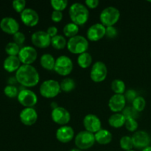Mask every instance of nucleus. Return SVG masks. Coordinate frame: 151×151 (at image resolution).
Masks as SVG:
<instances>
[{"label": "nucleus", "mask_w": 151, "mask_h": 151, "mask_svg": "<svg viewBox=\"0 0 151 151\" xmlns=\"http://www.w3.org/2000/svg\"><path fill=\"white\" fill-rule=\"evenodd\" d=\"M16 79L23 86L33 87L39 83L40 75L33 66L22 64L16 72Z\"/></svg>", "instance_id": "nucleus-1"}, {"label": "nucleus", "mask_w": 151, "mask_h": 151, "mask_svg": "<svg viewBox=\"0 0 151 151\" xmlns=\"http://www.w3.org/2000/svg\"><path fill=\"white\" fill-rule=\"evenodd\" d=\"M69 14L72 22L78 26L85 24L88 22L89 17V11L88 7L80 2L73 3L70 6Z\"/></svg>", "instance_id": "nucleus-2"}, {"label": "nucleus", "mask_w": 151, "mask_h": 151, "mask_svg": "<svg viewBox=\"0 0 151 151\" xmlns=\"http://www.w3.org/2000/svg\"><path fill=\"white\" fill-rule=\"evenodd\" d=\"M88 41L86 38L82 35H76L75 37L69 38L67 41L68 50L71 53L75 55H81L82 53L86 52L88 48Z\"/></svg>", "instance_id": "nucleus-3"}, {"label": "nucleus", "mask_w": 151, "mask_h": 151, "mask_svg": "<svg viewBox=\"0 0 151 151\" xmlns=\"http://www.w3.org/2000/svg\"><path fill=\"white\" fill-rule=\"evenodd\" d=\"M120 18V12L116 7L109 6L101 11L100 14V20L106 27L114 26Z\"/></svg>", "instance_id": "nucleus-4"}, {"label": "nucleus", "mask_w": 151, "mask_h": 151, "mask_svg": "<svg viewBox=\"0 0 151 151\" xmlns=\"http://www.w3.org/2000/svg\"><path fill=\"white\" fill-rule=\"evenodd\" d=\"M60 83L55 80H47L42 82L39 88V92L42 97L52 99L57 97L60 92Z\"/></svg>", "instance_id": "nucleus-5"}, {"label": "nucleus", "mask_w": 151, "mask_h": 151, "mask_svg": "<svg viewBox=\"0 0 151 151\" xmlns=\"http://www.w3.org/2000/svg\"><path fill=\"white\" fill-rule=\"evenodd\" d=\"M96 142L94 134L87 131L78 133L75 138V144L80 150H87L92 147Z\"/></svg>", "instance_id": "nucleus-6"}, {"label": "nucleus", "mask_w": 151, "mask_h": 151, "mask_svg": "<svg viewBox=\"0 0 151 151\" xmlns=\"http://www.w3.org/2000/svg\"><path fill=\"white\" fill-rule=\"evenodd\" d=\"M73 62L66 55H60L55 60L54 70L59 75L67 76L73 70Z\"/></svg>", "instance_id": "nucleus-7"}, {"label": "nucleus", "mask_w": 151, "mask_h": 151, "mask_svg": "<svg viewBox=\"0 0 151 151\" xmlns=\"http://www.w3.org/2000/svg\"><path fill=\"white\" fill-rule=\"evenodd\" d=\"M19 103L24 108H33L38 103V97L33 91L27 88H23L17 96Z\"/></svg>", "instance_id": "nucleus-8"}, {"label": "nucleus", "mask_w": 151, "mask_h": 151, "mask_svg": "<svg viewBox=\"0 0 151 151\" xmlns=\"http://www.w3.org/2000/svg\"><path fill=\"white\" fill-rule=\"evenodd\" d=\"M108 75L106 65L102 61H97L91 66L90 78L95 83H101L106 80Z\"/></svg>", "instance_id": "nucleus-9"}, {"label": "nucleus", "mask_w": 151, "mask_h": 151, "mask_svg": "<svg viewBox=\"0 0 151 151\" xmlns=\"http://www.w3.org/2000/svg\"><path fill=\"white\" fill-rule=\"evenodd\" d=\"M21 63L24 65H31L36 60L38 53L35 47L32 46H24L22 47L18 55Z\"/></svg>", "instance_id": "nucleus-10"}, {"label": "nucleus", "mask_w": 151, "mask_h": 151, "mask_svg": "<svg viewBox=\"0 0 151 151\" xmlns=\"http://www.w3.org/2000/svg\"><path fill=\"white\" fill-rule=\"evenodd\" d=\"M52 38L47 31L38 30L31 35V41L35 47L40 49H45L51 45Z\"/></svg>", "instance_id": "nucleus-11"}, {"label": "nucleus", "mask_w": 151, "mask_h": 151, "mask_svg": "<svg viewBox=\"0 0 151 151\" xmlns=\"http://www.w3.org/2000/svg\"><path fill=\"white\" fill-rule=\"evenodd\" d=\"M51 118L55 123L63 126L67 125V124L70 122L71 115L66 109L58 106L52 111Z\"/></svg>", "instance_id": "nucleus-12"}, {"label": "nucleus", "mask_w": 151, "mask_h": 151, "mask_svg": "<svg viewBox=\"0 0 151 151\" xmlns=\"http://www.w3.org/2000/svg\"><path fill=\"white\" fill-rule=\"evenodd\" d=\"M83 123L86 131L91 134H96L102 129V123L100 118L92 114L86 115L83 118Z\"/></svg>", "instance_id": "nucleus-13"}, {"label": "nucleus", "mask_w": 151, "mask_h": 151, "mask_svg": "<svg viewBox=\"0 0 151 151\" xmlns=\"http://www.w3.org/2000/svg\"><path fill=\"white\" fill-rule=\"evenodd\" d=\"M133 143L135 148L144 149L145 147L150 146L151 138L148 133L145 131H137L133 134Z\"/></svg>", "instance_id": "nucleus-14"}, {"label": "nucleus", "mask_w": 151, "mask_h": 151, "mask_svg": "<svg viewBox=\"0 0 151 151\" xmlns=\"http://www.w3.org/2000/svg\"><path fill=\"white\" fill-rule=\"evenodd\" d=\"M21 20L24 25L27 27L36 26L39 22V15L32 8H25L20 13Z\"/></svg>", "instance_id": "nucleus-15"}, {"label": "nucleus", "mask_w": 151, "mask_h": 151, "mask_svg": "<svg viewBox=\"0 0 151 151\" xmlns=\"http://www.w3.org/2000/svg\"><path fill=\"white\" fill-rule=\"evenodd\" d=\"M88 40L91 41H98L106 36V27L101 23H96L89 27L86 32Z\"/></svg>", "instance_id": "nucleus-16"}, {"label": "nucleus", "mask_w": 151, "mask_h": 151, "mask_svg": "<svg viewBox=\"0 0 151 151\" xmlns=\"http://www.w3.org/2000/svg\"><path fill=\"white\" fill-rule=\"evenodd\" d=\"M21 122L27 126L33 125L38 119V114L33 108H24L19 114Z\"/></svg>", "instance_id": "nucleus-17"}, {"label": "nucleus", "mask_w": 151, "mask_h": 151, "mask_svg": "<svg viewBox=\"0 0 151 151\" xmlns=\"http://www.w3.org/2000/svg\"><path fill=\"white\" fill-rule=\"evenodd\" d=\"M126 100L124 94H114L109 100V108L112 112L119 113L125 108Z\"/></svg>", "instance_id": "nucleus-18"}, {"label": "nucleus", "mask_w": 151, "mask_h": 151, "mask_svg": "<svg viewBox=\"0 0 151 151\" xmlns=\"http://www.w3.org/2000/svg\"><path fill=\"white\" fill-rule=\"evenodd\" d=\"M55 137L60 142L68 143L73 139L75 137V131L71 126L63 125L57 129Z\"/></svg>", "instance_id": "nucleus-19"}, {"label": "nucleus", "mask_w": 151, "mask_h": 151, "mask_svg": "<svg viewBox=\"0 0 151 151\" xmlns=\"http://www.w3.org/2000/svg\"><path fill=\"white\" fill-rule=\"evenodd\" d=\"M0 28L8 34L14 35L19 30V24L14 18L4 17L0 22Z\"/></svg>", "instance_id": "nucleus-20"}, {"label": "nucleus", "mask_w": 151, "mask_h": 151, "mask_svg": "<svg viewBox=\"0 0 151 151\" xmlns=\"http://www.w3.org/2000/svg\"><path fill=\"white\" fill-rule=\"evenodd\" d=\"M21 66V61L18 56H7L3 63V67L8 72H16Z\"/></svg>", "instance_id": "nucleus-21"}, {"label": "nucleus", "mask_w": 151, "mask_h": 151, "mask_svg": "<svg viewBox=\"0 0 151 151\" xmlns=\"http://www.w3.org/2000/svg\"><path fill=\"white\" fill-rule=\"evenodd\" d=\"M95 141L100 145H108L112 141V134L106 129H101L94 134Z\"/></svg>", "instance_id": "nucleus-22"}, {"label": "nucleus", "mask_w": 151, "mask_h": 151, "mask_svg": "<svg viewBox=\"0 0 151 151\" xmlns=\"http://www.w3.org/2000/svg\"><path fill=\"white\" fill-rule=\"evenodd\" d=\"M108 122L112 128H119L125 125L126 119L122 113H114L109 116Z\"/></svg>", "instance_id": "nucleus-23"}, {"label": "nucleus", "mask_w": 151, "mask_h": 151, "mask_svg": "<svg viewBox=\"0 0 151 151\" xmlns=\"http://www.w3.org/2000/svg\"><path fill=\"white\" fill-rule=\"evenodd\" d=\"M55 60L56 59H55V58L51 54L45 53L41 55L40 58V63L41 66L46 70H54Z\"/></svg>", "instance_id": "nucleus-24"}, {"label": "nucleus", "mask_w": 151, "mask_h": 151, "mask_svg": "<svg viewBox=\"0 0 151 151\" xmlns=\"http://www.w3.org/2000/svg\"><path fill=\"white\" fill-rule=\"evenodd\" d=\"M78 66L82 69H87L89 67L92 63V56L88 52H84L82 54L79 55L78 57Z\"/></svg>", "instance_id": "nucleus-25"}, {"label": "nucleus", "mask_w": 151, "mask_h": 151, "mask_svg": "<svg viewBox=\"0 0 151 151\" xmlns=\"http://www.w3.org/2000/svg\"><path fill=\"white\" fill-rule=\"evenodd\" d=\"M79 32V26L74 24L73 22H69L67 23L63 29V32L66 37L71 38L72 37H75L78 35Z\"/></svg>", "instance_id": "nucleus-26"}, {"label": "nucleus", "mask_w": 151, "mask_h": 151, "mask_svg": "<svg viewBox=\"0 0 151 151\" xmlns=\"http://www.w3.org/2000/svg\"><path fill=\"white\" fill-rule=\"evenodd\" d=\"M51 45L55 50H63L67 46V41L62 35H57L52 38Z\"/></svg>", "instance_id": "nucleus-27"}, {"label": "nucleus", "mask_w": 151, "mask_h": 151, "mask_svg": "<svg viewBox=\"0 0 151 151\" xmlns=\"http://www.w3.org/2000/svg\"><path fill=\"white\" fill-rule=\"evenodd\" d=\"M111 88L114 94H123L126 91L125 82L120 79L114 80L111 84Z\"/></svg>", "instance_id": "nucleus-28"}, {"label": "nucleus", "mask_w": 151, "mask_h": 151, "mask_svg": "<svg viewBox=\"0 0 151 151\" xmlns=\"http://www.w3.org/2000/svg\"><path fill=\"white\" fill-rule=\"evenodd\" d=\"M60 89L62 91L64 92H70L75 89L76 86L75 81L72 78H63L60 83Z\"/></svg>", "instance_id": "nucleus-29"}, {"label": "nucleus", "mask_w": 151, "mask_h": 151, "mask_svg": "<svg viewBox=\"0 0 151 151\" xmlns=\"http://www.w3.org/2000/svg\"><path fill=\"white\" fill-rule=\"evenodd\" d=\"M119 145H120L121 148L125 151L133 150L134 146L132 137H129V136H123L122 137H121L120 140H119Z\"/></svg>", "instance_id": "nucleus-30"}, {"label": "nucleus", "mask_w": 151, "mask_h": 151, "mask_svg": "<svg viewBox=\"0 0 151 151\" xmlns=\"http://www.w3.org/2000/svg\"><path fill=\"white\" fill-rule=\"evenodd\" d=\"M20 50V46L18 45L14 41L7 43L5 46V52L8 56H18Z\"/></svg>", "instance_id": "nucleus-31"}, {"label": "nucleus", "mask_w": 151, "mask_h": 151, "mask_svg": "<svg viewBox=\"0 0 151 151\" xmlns=\"http://www.w3.org/2000/svg\"><path fill=\"white\" fill-rule=\"evenodd\" d=\"M122 114L124 115L125 119H136L139 116V112L133 106H125V109L122 111Z\"/></svg>", "instance_id": "nucleus-32"}, {"label": "nucleus", "mask_w": 151, "mask_h": 151, "mask_svg": "<svg viewBox=\"0 0 151 151\" xmlns=\"http://www.w3.org/2000/svg\"><path fill=\"white\" fill-rule=\"evenodd\" d=\"M132 106L138 112H142L146 106V100L142 96H138L132 103Z\"/></svg>", "instance_id": "nucleus-33"}, {"label": "nucleus", "mask_w": 151, "mask_h": 151, "mask_svg": "<svg viewBox=\"0 0 151 151\" xmlns=\"http://www.w3.org/2000/svg\"><path fill=\"white\" fill-rule=\"evenodd\" d=\"M50 4L54 10L62 12L67 7L68 1L67 0H51Z\"/></svg>", "instance_id": "nucleus-34"}, {"label": "nucleus", "mask_w": 151, "mask_h": 151, "mask_svg": "<svg viewBox=\"0 0 151 151\" xmlns=\"http://www.w3.org/2000/svg\"><path fill=\"white\" fill-rule=\"evenodd\" d=\"M19 92V91H18V88L13 85H7L4 88V94L10 98L17 97Z\"/></svg>", "instance_id": "nucleus-35"}, {"label": "nucleus", "mask_w": 151, "mask_h": 151, "mask_svg": "<svg viewBox=\"0 0 151 151\" xmlns=\"http://www.w3.org/2000/svg\"><path fill=\"white\" fill-rule=\"evenodd\" d=\"M125 126V128H126L128 131L135 133L136 131H137L139 125L137 119H126Z\"/></svg>", "instance_id": "nucleus-36"}, {"label": "nucleus", "mask_w": 151, "mask_h": 151, "mask_svg": "<svg viewBox=\"0 0 151 151\" xmlns=\"http://www.w3.org/2000/svg\"><path fill=\"white\" fill-rule=\"evenodd\" d=\"M13 7L17 13H21L25 9L26 1L25 0H14L12 3Z\"/></svg>", "instance_id": "nucleus-37"}, {"label": "nucleus", "mask_w": 151, "mask_h": 151, "mask_svg": "<svg viewBox=\"0 0 151 151\" xmlns=\"http://www.w3.org/2000/svg\"><path fill=\"white\" fill-rule=\"evenodd\" d=\"M124 96H125L126 102H128V103H132L134 102V100L138 97L137 91L134 89H131V88L125 91V92L124 93Z\"/></svg>", "instance_id": "nucleus-38"}, {"label": "nucleus", "mask_w": 151, "mask_h": 151, "mask_svg": "<svg viewBox=\"0 0 151 151\" xmlns=\"http://www.w3.org/2000/svg\"><path fill=\"white\" fill-rule=\"evenodd\" d=\"M13 41H14L15 43L18 44V45L21 46L24 43L25 39H26V37H25V35L22 32H17L16 33H15L14 35H13Z\"/></svg>", "instance_id": "nucleus-39"}, {"label": "nucleus", "mask_w": 151, "mask_h": 151, "mask_svg": "<svg viewBox=\"0 0 151 151\" xmlns=\"http://www.w3.org/2000/svg\"><path fill=\"white\" fill-rule=\"evenodd\" d=\"M117 29L114 26L106 27V36L109 38H114L117 35Z\"/></svg>", "instance_id": "nucleus-40"}, {"label": "nucleus", "mask_w": 151, "mask_h": 151, "mask_svg": "<svg viewBox=\"0 0 151 151\" xmlns=\"http://www.w3.org/2000/svg\"><path fill=\"white\" fill-rule=\"evenodd\" d=\"M51 19L56 23L60 22L63 19V13L57 10H53L51 14Z\"/></svg>", "instance_id": "nucleus-41"}, {"label": "nucleus", "mask_w": 151, "mask_h": 151, "mask_svg": "<svg viewBox=\"0 0 151 151\" xmlns=\"http://www.w3.org/2000/svg\"><path fill=\"white\" fill-rule=\"evenodd\" d=\"M86 6L90 9H95L98 7L100 1L99 0H86Z\"/></svg>", "instance_id": "nucleus-42"}, {"label": "nucleus", "mask_w": 151, "mask_h": 151, "mask_svg": "<svg viewBox=\"0 0 151 151\" xmlns=\"http://www.w3.org/2000/svg\"><path fill=\"white\" fill-rule=\"evenodd\" d=\"M58 32V28L55 26H51L48 27V29H47V32L51 38H53L55 35H57Z\"/></svg>", "instance_id": "nucleus-43"}, {"label": "nucleus", "mask_w": 151, "mask_h": 151, "mask_svg": "<svg viewBox=\"0 0 151 151\" xmlns=\"http://www.w3.org/2000/svg\"><path fill=\"white\" fill-rule=\"evenodd\" d=\"M51 107H52V110H53V109H56L57 107H58V106L57 103H55V102H52V103H51Z\"/></svg>", "instance_id": "nucleus-44"}, {"label": "nucleus", "mask_w": 151, "mask_h": 151, "mask_svg": "<svg viewBox=\"0 0 151 151\" xmlns=\"http://www.w3.org/2000/svg\"><path fill=\"white\" fill-rule=\"evenodd\" d=\"M142 151H151V146H148V147H145L144 149H142Z\"/></svg>", "instance_id": "nucleus-45"}, {"label": "nucleus", "mask_w": 151, "mask_h": 151, "mask_svg": "<svg viewBox=\"0 0 151 151\" xmlns=\"http://www.w3.org/2000/svg\"><path fill=\"white\" fill-rule=\"evenodd\" d=\"M69 151H81V150H80L78 148H72V150H70Z\"/></svg>", "instance_id": "nucleus-46"}, {"label": "nucleus", "mask_w": 151, "mask_h": 151, "mask_svg": "<svg viewBox=\"0 0 151 151\" xmlns=\"http://www.w3.org/2000/svg\"><path fill=\"white\" fill-rule=\"evenodd\" d=\"M128 151H135V150H128Z\"/></svg>", "instance_id": "nucleus-47"}, {"label": "nucleus", "mask_w": 151, "mask_h": 151, "mask_svg": "<svg viewBox=\"0 0 151 151\" xmlns=\"http://www.w3.org/2000/svg\"><path fill=\"white\" fill-rule=\"evenodd\" d=\"M150 55H151V52H150Z\"/></svg>", "instance_id": "nucleus-48"}]
</instances>
